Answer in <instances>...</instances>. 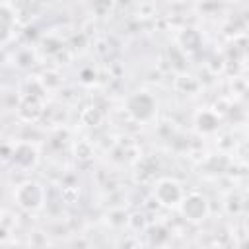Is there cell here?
Masks as SVG:
<instances>
[{"instance_id":"1","label":"cell","mask_w":249,"mask_h":249,"mask_svg":"<svg viewBox=\"0 0 249 249\" xmlns=\"http://www.w3.org/2000/svg\"><path fill=\"white\" fill-rule=\"evenodd\" d=\"M126 113L136 123H150L158 115V101L148 91H134L126 97Z\"/></svg>"},{"instance_id":"2","label":"cell","mask_w":249,"mask_h":249,"mask_svg":"<svg viewBox=\"0 0 249 249\" xmlns=\"http://www.w3.org/2000/svg\"><path fill=\"white\" fill-rule=\"evenodd\" d=\"M14 200L21 210L33 212L45 204V189L37 181H23L14 193Z\"/></svg>"},{"instance_id":"3","label":"cell","mask_w":249,"mask_h":249,"mask_svg":"<svg viewBox=\"0 0 249 249\" xmlns=\"http://www.w3.org/2000/svg\"><path fill=\"white\" fill-rule=\"evenodd\" d=\"M183 187L177 179L171 177H163L156 183L154 187V196L161 206H177L183 198Z\"/></svg>"},{"instance_id":"4","label":"cell","mask_w":249,"mask_h":249,"mask_svg":"<svg viewBox=\"0 0 249 249\" xmlns=\"http://www.w3.org/2000/svg\"><path fill=\"white\" fill-rule=\"evenodd\" d=\"M179 208H181V214L189 222H200L208 216V200L200 193L183 195V198L179 202Z\"/></svg>"},{"instance_id":"5","label":"cell","mask_w":249,"mask_h":249,"mask_svg":"<svg viewBox=\"0 0 249 249\" xmlns=\"http://www.w3.org/2000/svg\"><path fill=\"white\" fill-rule=\"evenodd\" d=\"M37 150L31 146V144H19L16 150H14V163L23 167V169H29L37 163Z\"/></svg>"},{"instance_id":"6","label":"cell","mask_w":249,"mask_h":249,"mask_svg":"<svg viewBox=\"0 0 249 249\" xmlns=\"http://www.w3.org/2000/svg\"><path fill=\"white\" fill-rule=\"evenodd\" d=\"M14 27H16L14 12H12L8 6L0 4V45H2V43H6V41L12 37Z\"/></svg>"},{"instance_id":"7","label":"cell","mask_w":249,"mask_h":249,"mask_svg":"<svg viewBox=\"0 0 249 249\" xmlns=\"http://www.w3.org/2000/svg\"><path fill=\"white\" fill-rule=\"evenodd\" d=\"M43 113V105L37 97H25V101L19 105V117L25 121H37Z\"/></svg>"},{"instance_id":"8","label":"cell","mask_w":249,"mask_h":249,"mask_svg":"<svg viewBox=\"0 0 249 249\" xmlns=\"http://www.w3.org/2000/svg\"><path fill=\"white\" fill-rule=\"evenodd\" d=\"M218 124H220V121H218L216 113H212V111H200L196 115V128L200 132H204V134L216 132L218 130Z\"/></svg>"},{"instance_id":"9","label":"cell","mask_w":249,"mask_h":249,"mask_svg":"<svg viewBox=\"0 0 249 249\" xmlns=\"http://www.w3.org/2000/svg\"><path fill=\"white\" fill-rule=\"evenodd\" d=\"M179 43H181V49L185 51H196L200 45V35L195 29H185L179 35Z\"/></svg>"},{"instance_id":"10","label":"cell","mask_w":249,"mask_h":249,"mask_svg":"<svg viewBox=\"0 0 249 249\" xmlns=\"http://www.w3.org/2000/svg\"><path fill=\"white\" fill-rule=\"evenodd\" d=\"M91 10H93V14L103 18L113 10V0H93L91 2Z\"/></svg>"},{"instance_id":"11","label":"cell","mask_w":249,"mask_h":249,"mask_svg":"<svg viewBox=\"0 0 249 249\" xmlns=\"http://www.w3.org/2000/svg\"><path fill=\"white\" fill-rule=\"evenodd\" d=\"M76 156H78L80 160L91 158V148H89V144H88V142H80V144L76 146Z\"/></svg>"}]
</instances>
